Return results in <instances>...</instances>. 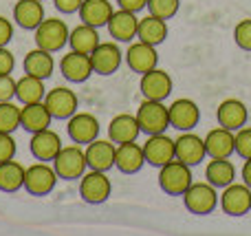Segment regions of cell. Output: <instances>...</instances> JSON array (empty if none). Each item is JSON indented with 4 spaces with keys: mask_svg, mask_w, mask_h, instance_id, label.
Here are the masks:
<instances>
[{
    "mask_svg": "<svg viewBox=\"0 0 251 236\" xmlns=\"http://www.w3.org/2000/svg\"><path fill=\"white\" fill-rule=\"evenodd\" d=\"M183 203H185V208L192 214L205 216V214H212L218 208L221 194H218L216 185H212L205 179V181H199V184H192L190 188L183 192Z\"/></svg>",
    "mask_w": 251,
    "mask_h": 236,
    "instance_id": "1",
    "label": "cell"
},
{
    "mask_svg": "<svg viewBox=\"0 0 251 236\" xmlns=\"http://www.w3.org/2000/svg\"><path fill=\"white\" fill-rule=\"evenodd\" d=\"M194 184V175H192V166L172 159L165 166L159 168V185L165 194H172V197H183L190 185Z\"/></svg>",
    "mask_w": 251,
    "mask_h": 236,
    "instance_id": "2",
    "label": "cell"
},
{
    "mask_svg": "<svg viewBox=\"0 0 251 236\" xmlns=\"http://www.w3.org/2000/svg\"><path fill=\"white\" fill-rule=\"evenodd\" d=\"M53 168H55L60 179H66V181L82 179V175L88 168L86 150H84L79 144H75V141L69 146H62L60 153H57L55 159H53Z\"/></svg>",
    "mask_w": 251,
    "mask_h": 236,
    "instance_id": "3",
    "label": "cell"
},
{
    "mask_svg": "<svg viewBox=\"0 0 251 236\" xmlns=\"http://www.w3.org/2000/svg\"><path fill=\"white\" fill-rule=\"evenodd\" d=\"M69 35H71V29L64 20H60V18H44L38 25V29H35L33 40H35V47L55 53V51H62L69 44Z\"/></svg>",
    "mask_w": 251,
    "mask_h": 236,
    "instance_id": "4",
    "label": "cell"
},
{
    "mask_svg": "<svg viewBox=\"0 0 251 236\" xmlns=\"http://www.w3.org/2000/svg\"><path fill=\"white\" fill-rule=\"evenodd\" d=\"M137 119L141 132L146 135H159L170 128V108L159 100H146L139 104L137 108Z\"/></svg>",
    "mask_w": 251,
    "mask_h": 236,
    "instance_id": "5",
    "label": "cell"
},
{
    "mask_svg": "<svg viewBox=\"0 0 251 236\" xmlns=\"http://www.w3.org/2000/svg\"><path fill=\"white\" fill-rule=\"evenodd\" d=\"M57 172L53 166H49L47 161L31 163L25 172V190L33 197H47L49 192H53L57 184Z\"/></svg>",
    "mask_w": 251,
    "mask_h": 236,
    "instance_id": "6",
    "label": "cell"
},
{
    "mask_svg": "<svg viewBox=\"0 0 251 236\" xmlns=\"http://www.w3.org/2000/svg\"><path fill=\"white\" fill-rule=\"evenodd\" d=\"M110 192H113V184L106 177L104 170H88L79 179V197L91 206H100V203L108 201Z\"/></svg>",
    "mask_w": 251,
    "mask_h": 236,
    "instance_id": "7",
    "label": "cell"
},
{
    "mask_svg": "<svg viewBox=\"0 0 251 236\" xmlns=\"http://www.w3.org/2000/svg\"><path fill=\"white\" fill-rule=\"evenodd\" d=\"M44 104H47L49 113L53 119H69L77 113L79 108V97L75 91L66 86H55L51 91H47L44 95Z\"/></svg>",
    "mask_w": 251,
    "mask_h": 236,
    "instance_id": "8",
    "label": "cell"
},
{
    "mask_svg": "<svg viewBox=\"0 0 251 236\" xmlns=\"http://www.w3.org/2000/svg\"><path fill=\"white\" fill-rule=\"evenodd\" d=\"M205 157H207L205 139L199 137L196 132L185 131L174 139V159L187 163V166H199Z\"/></svg>",
    "mask_w": 251,
    "mask_h": 236,
    "instance_id": "9",
    "label": "cell"
},
{
    "mask_svg": "<svg viewBox=\"0 0 251 236\" xmlns=\"http://www.w3.org/2000/svg\"><path fill=\"white\" fill-rule=\"evenodd\" d=\"M223 212L229 216H245L251 210V188L247 184H229L227 188H223L221 203Z\"/></svg>",
    "mask_w": 251,
    "mask_h": 236,
    "instance_id": "10",
    "label": "cell"
},
{
    "mask_svg": "<svg viewBox=\"0 0 251 236\" xmlns=\"http://www.w3.org/2000/svg\"><path fill=\"white\" fill-rule=\"evenodd\" d=\"M170 108V126L176 128V131L185 132V131H194L201 122V108L194 100H187V97H178Z\"/></svg>",
    "mask_w": 251,
    "mask_h": 236,
    "instance_id": "11",
    "label": "cell"
},
{
    "mask_svg": "<svg viewBox=\"0 0 251 236\" xmlns=\"http://www.w3.org/2000/svg\"><path fill=\"white\" fill-rule=\"evenodd\" d=\"M66 132H69L71 141H75L79 146H86L100 137V119L91 113H79L77 110L73 117H69Z\"/></svg>",
    "mask_w": 251,
    "mask_h": 236,
    "instance_id": "12",
    "label": "cell"
},
{
    "mask_svg": "<svg viewBox=\"0 0 251 236\" xmlns=\"http://www.w3.org/2000/svg\"><path fill=\"white\" fill-rule=\"evenodd\" d=\"M60 71H62V75H64L69 82H73V84L86 82V79L95 73L93 62H91V55H88V53L73 51V49H71L66 55H62Z\"/></svg>",
    "mask_w": 251,
    "mask_h": 236,
    "instance_id": "13",
    "label": "cell"
},
{
    "mask_svg": "<svg viewBox=\"0 0 251 236\" xmlns=\"http://www.w3.org/2000/svg\"><path fill=\"white\" fill-rule=\"evenodd\" d=\"M172 78L170 73H165L163 69H152L148 73L141 75V82H139V88H141V95L146 100H168L170 93H172Z\"/></svg>",
    "mask_w": 251,
    "mask_h": 236,
    "instance_id": "14",
    "label": "cell"
},
{
    "mask_svg": "<svg viewBox=\"0 0 251 236\" xmlns=\"http://www.w3.org/2000/svg\"><path fill=\"white\" fill-rule=\"evenodd\" d=\"M124 57H126V64L130 66V71L141 73V75L148 73V71H152V69H156V64H159L156 47H152V44H148V42H141V40L130 44Z\"/></svg>",
    "mask_w": 251,
    "mask_h": 236,
    "instance_id": "15",
    "label": "cell"
},
{
    "mask_svg": "<svg viewBox=\"0 0 251 236\" xmlns=\"http://www.w3.org/2000/svg\"><path fill=\"white\" fill-rule=\"evenodd\" d=\"M143 155H146V163H150V166H165L174 159V139L165 132L148 135L146 144H143Z\"/></svg>",
    "mask_w": 251,
    "mask_h": 236,
    "instance_id": "16",
    "label": "cell"
},
{
    "mask_svg": "<svg viewBox=\"0 0 251 236\" xmlns=\"http://www.w3.org/2000/svg\"><path fill=\"white\" fill-rule=\"evenodd\" d=\"M62 148V139L55 131H51V126L44 131L31 132V141H29V150L38 161H53L55 155Z\"/></svg>",
    "mask_w": 251,
    "mask_h": 236,
    "instance_id": "17",
    "label": "cell"
},
{
    "mask_svg": "<svg viewBox=\"0 0 251 236\" xmlns=\"http://www.w3.org/2000/svg\"><path fill=\"white\" fill-rule=\"evenodd\" d=\"M86 161L88 168L93 170H104L108 172L115 166V153H117V144L110 139H93L91 144H86Z\"/></svg>",
    "mask_w": 251,
    "mask_h": 236,
    "instance_id": "18",
    "label": "cell"
},
{
    "mask_svg": "<svg viewBox=\"0 0 251 236\" xmlns=\"http://www.w3.org/2000/svg\"><path fill=\"white\" fill-rule=\"evenodd\" d=\"M122 60H124V53L119 51V47L115 42H100L95 47V51L91 53L93 69L100 75L117 73V69L122 66Z\"/></svg>",
    "mask_w": 251,
    "mask_h": 236,
    "instance_id": "19",
    "label": "cell"
},
{
    "mask_svg": "<svg viewBox=\"0 0 251 236\" xmlns=\"http://www.w3.org/2000/svg\"><path fill=\"white\" fill-rule=\"evenodd\" d=\"M205 150H207V157H231L236 153V132L229 128L221 126L212 128V131L205 135Z\"/></svg>",
    "mask_w": 251,
    "mask_h": 236,
    "instance_id": "20",
    "label": "cell"
},
{
    "mask_svg": "<svg viewBox=\"0 0 251 236\" xmlns=\"http://www.w3.org/2000/svg\"><path fill=\"white\" fill-rule=\"evenodd\" d=\"M115 166L122 170L124 175H137L143 166H146V155H143V146L137 141H126L117 144V153H115Z\"/></svg>",
    "mask_w": 251,
    "mask_h": 236,
    "instance_id": "21",
    "label": "cell"
},
{
    "mask_svg": "<svg viewBox=\"0 0 251 236\" xmlns=\"http://www.w3.org/2000/svg\"><path fill=\"white\" fill-rule=\"evenodd\" d=\"M110 38H115L117 42H130L132 38H137V31H139V18L134 11H126V9H119L110 16L108 25Z\"/></svg>",
    "mask_w": 251,
    "mask_h": 236,
    "instance_id": "22",
    "label": "cell"
},
{
    "mask_svg": "<svg viewBox=\"0 0 251 236\" xmlns=\"http://www.w3.org/2000/svg\"><path fill=\"white\" fill-rule=\"evenodd\" d=\"M216 119H218L221 126H225V128H229V131L236 132L238 128H243L245 124H247L249 110H247V106H245V102L229 97V100H225V102L218 104Z\"/></svg>",
    "mask_w": 251,
    "mask_h": 236,
    "instance_id": "23",
    "label": "cell"
},
{
    "mask_svg": "<svg viewBox=\"0 0 251 236\" xmlns=\"http://www.w3.org/2000/svg\"><path fill=\"white\" fill-rule=\"evenodd\" d=\"M53 122L51 113H49L44 102H35V104H22L20 106V128L26 132H38L49 128Z\"/></svg>",
    "mask_w": 251,
    "mask_h": 236,
    "instance_id": "24",
    "label": "cell"
},
{
    "mask_svg": "<svg viewBox=\"0 0 251 236\" xmlns=\"http://www.w3.org/2000/svg\"><path fill=\"white\" fill-rule=\"evenodd\" d=\"M141 126H139L137 115L122 113L110 119L108 124V139L115 144H126V141H137Z\"/></svg>",
    "mask_w": 251,
    "mask_h": 236,
    "instance_id": "25",
    "label": "cell"
},
{
    "mask_svg": "<svg viewBox=\"0 0 251 236\" xmlns=\"http://www.w3.org/2000/svg\"><path fill=\"white\" fill-rule=\"evenodd\" d=\"M13 20L18 26L26 31H35L38 25L44 20V4L42 0H18L13 7Z\"/></svg>",
    "mask_w": 251,
    "mask_h": 236,
    "instance_id": "26",
    "label": "cell"
},
{
    "mask_svg": "<svg viewBox=\"0 0 251 236\" xmlns=\"http://www.w3.org/2000/svg\"><path fill=\"white\" fill-rule=\"evenodd\" d=\"M205 179L218 190H223L236 181V166L229 161V157H212L205 168Z\"/></svg>",
    "mask_w": 251,
    "mask_h": 236,
    "instance_id": "27",
    "label": "cell"
},
{
    "mask_svg": "<svg viewBox=\"0 0 251 236\" xmlns=\"http://www.w3.org/2000/svg\"><path fill=\"white\" fill-rule=\"evenodd\" d=\"M22 69H25V73H29V75L49 79L53 75V69H55V60H53L51 51H44V49L35 47L33 51H29L25 55Z\"/></svg>",
    "mask_w": 251,
    "mask_h": 236,
    "instance_id": "28",
    "label": "cell"
},
{
    "mask_svg": "<svg viewBox=\"0 0 251 236\" xmlns=\"http://www.w3.org/2000/svg\"><path fill=\"white\" fill-rule=\"evenodd\" d=\"M77 13H79V18H82V22L101 29V26L108 25V20L115 13V9L108 0H84Z\"/></svg>",
    "mask_w": 251,
    "mask_h": 236,
    "instance_id": "29",
    "label": "cell"
},
{
    "mask_svg": "<svg viewBox=\"0 0 251 236\" xmlns=\"http://www.w3.org/2000/svg\"><path fill=\"white\" fill-rule=\"evenodd\" d=\"M165 38H168V20L152 16V13L146 18H139L137 40L152 44V47H159L161 42H165Z\"/></svg>",
    "mask_w": 251,
    "mask_h": 236,
    "instance_id": "30",
    "label": "cell"
},
{
    "mask_svg": "<svg viewBox=\"0 0 251 236\" xmlns=\"http://www.w3.org/2000/svg\"><path fill=\"white\" fill-rule=\"evenodd\" d=\"M47 88H44V79L35 78V75L25 73L16 82V97L20 104H35V102H44Z\"/></svg>",
    "mask_w": 251,
    "mask_h": 236,
    "instance_id": "31",
    "label": "cell"
},
{
    "mask_svg": "<svg viewBox=\"0 0 251 236\" xmlns=\"http://www.w3.org/2000/svg\"><path fill=\"white\" fill-rule=\"evenodd\" d=\"M97 44H100V31H97V26H91V25H86V22H82V25H77L75 29H71L69 47L73 49V51L88 53V55H91Z\"/></svg>",
    "mask_w": 251,
    "mask_h": 236,
    "instance_id": "32",
    "label": "cell"
},
{
    "mask_svg": "<svg viewBox=\"0 0 251 236\" xmlns=\"http://www.w3.org/2000/svg\"><path fill=\"white\" fill-rule=\"evenodd\" d=\"M25 172L26 168L13 159L2 161L0 163V190L2 192H18L20 188H25Z\"/></svg>",
    "mask_w": 251,
    "mask_h": 236,
    "instance_id": "33",
    "label": "cell"
},
{
    "mask_svg": "<svg viewBox=\"0 0 251 236\" xmlns=\"http://www.w3.org/2000/svg\"><path fill=\"white\" fill-rule=\"evenodd\" d=\"M20 128V106L11 100L0 102V132H13Z\"/></svg>",
    "mask_w": 251,
    "mask_h": 236,
    "instance_id": "34",
    "label": "cell"
},
{
    "mask_svg": "<svg viewBox=\"0 0 251 236\" xmlns=\"http://www.w3.org/2000/svg\"><path fill=\"white\" fill-rule=\"evenodd\" d=\"M178 7H181V0H148V11L152 16H159L163 20H170L178 13Z\"/></svg>",
    "mask_w": 251,
    "mask_h": 236,
    "instance_id": "35",
    "label": "cell"
},
{
    "mask_svg": "<svg viewBox=\"0 0 251 236\" xmlns=\"http://www.w3.org/2000/svg\"><path fill=\"white\" fill-rule=\"evenodd\" d=\"M234 42L243 51H251V18H245L234 26Z\"/></svg>",
    "mask_w": 251,
    "mask_h": 236,
    "instance_id": "36",
    "label": "cell"
},
{
    "mask_svg": "<svg viewBox=\"0 0 251 236\" xmlns=\"http://www.w3.org/2000/svg\"><path fill=\"white\" fill-rule=\"evenodd\" d=\"M236 155L243 159H251V126H243L236 131Z\"/></svg>",
    "mask_w": 251,
    "mask_h": 236,
    "instance_id": "37",
    "label": "cell"
},
{
    "mask_svg": "<svg viewBox=\"0 0 251 236\" xmlns=\"http://www.w3.org/2000/svg\"><path fill=\"white\" fill-rule=\"evenodd\" d=\"M16 150L18 146L13 139V132H0V163L16 157Z\"/></svg>",
    "mask_w": 251,
    "mask_h": 236,
    "instance_id": "38",
    "label": "cell"
},
{
    "mask_svg": "<svg viewBox=\"0 0 251 236\" xmlns=\"http://www.w3.org/2000/svg\"><path fill=\"white\" fill-rule=\"evenodd\" d=\"M16 82L18 79H13L11 73L0 75V102H9L16 97Z\"/></svg>",
    "mask_w": 251,
    "mask_h": 236,
    "instance_id": "39",
    "label": "cell"
},
{
    "mask_svg": "<svg viewBox=\"0 0 251 236\" xmlns=\"http://www.w3.org/2000/svg\"><path fill=\"white\" fill-rule=\"evenodd\" d=\"M16 66V57L7 47H0V75H9Z\"/></svg>",
    "mask_w": 251,
    "mask_h": 236,
    "instance_id": "40",
    "label": "cell"
},
{
    "mask_svg": "<svg viewBox=\"0 0 251 236\" xmlns=\"http://www.w3.org/2000/svg\"><path fill=\"white\" fill-rule=\"evenodd\" d=\"M82 2L84 0H53V4H55V9L60 13H77L79 11V7H82Z\"/></svg>",
    "mask_w": 251,
    "mask_h": 236,
    "instance_id": "41",
    "label": "cell"
},
{
    "mask_svg": "<svg viewBox=\"0 0 251 236\" xmlns=\"http://www.w3.org/2000/svg\"><path fill=\"white\" fill-rule=\"evenodd\" d=\"M13 38V25L9 18L0 16V47H7Z\"/></svg>",
    "mask_w": 251,
    "mask_h": 236,
    "instance_id": "42",
    "label": "cell"
},
{
    "mask_svg": "<svg viewBox=\"0 0 251 236\" xmlns=\"http://www.w3.org/2000/svg\"><path fill=\"white\" fill-rule=\"evenodd\" d=\"M119 9H126V11H141V9L148 7V0H117Z\"/></svg>",
    "mask_w": 251,
    "mask_h": 236,
    "instance_id": "43",
    "label": "cell"
},
{
    "mask_svg": "<svg viewBox=\"0 0 251 236\" xmlns=\"http://www.w3.org/2000/svg\"><path fill=\"white\" fill-rule=\"evenodd\" d=\"M243 181L251 188V159H245V166H243Z\"/></svg>",
    "mask_w": 251,
    "mask_h": 236,
    "instance_id": "44",
    "label": "cell"
},
{
    "mask_svg": "<svg viewBox=\"0 0 251 236\" xmlns=\"http://www.w3.org/2000/svg\"><path fill=\"white\" fill-rule=\"evenodd\" d=\"M42 2H47V0H42Z\"/></svg>",
    "mask_w": 251,
    "mask_h": 236,
    "instance_id": "45",
    "label": "cell"
}]
</instances>
